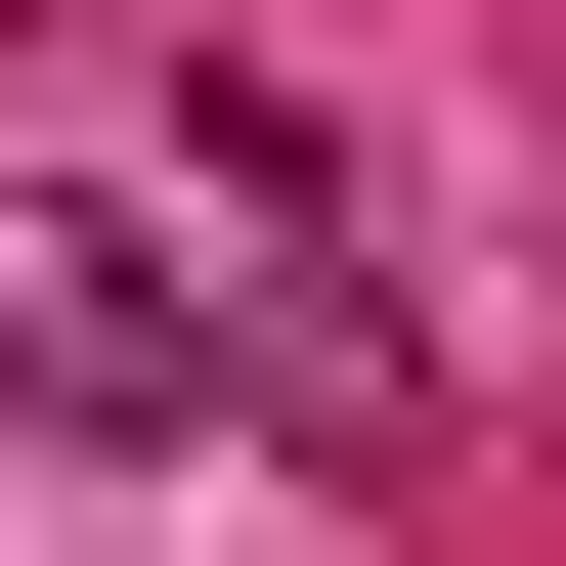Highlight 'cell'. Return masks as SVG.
Returning <instances> with one entry per match:
<instances>
[{"label":"cell","instance_id":"cell-1","mask_svg":"<svg viewBox=\"0 0 566 566\" xmlns=\"http://www.w3.org/2000/svg\"><path fill=\"white\" fill-rule=\"evenodd\" d=\"M0 392H44V436H218V262L87 218V175H0Z\"/></svg>","mask_w":566,"mask_h":566}]
</instances>
